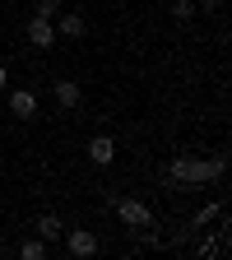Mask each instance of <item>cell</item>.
<instances>
[{
  "label": "cell",
  "mask_w": 232,
  "mask_h": 260,
  "mask_svg": "<svg viewBox=\"0 0 232 260\" xmlns=\"http://www.w3.org/2000/svg\"><path fill=\"white\" fill-rule=\"evenodd\" d=\"M23 38L38 47V51H47V47H56V23H51V19H28Z\"/></svg>",
  "instance_id": "4"
},
{
  "label": "cell",
  "mask_w": 232,
  "mask_h": 260,
  "mask_svg": "<svg viewBox=\"0 0 232 260\" xmlns=\"http://www.w3.org/2000/svg\"><path fill=\"white\" fill-rule=\"evenodd\" d=\"M10 88V70H5V65H0V93H5Z\"/></svg>",
  "instance_id": "14"
},
{
  "label": "cell",
  "mask_w": 232,
  "mask_h": 260,
  "mask_svg": "<svg viewBox=\"0 0 232 260\" xmlns=\"http://www.w3.org/2000/svg\"><path fill=\"white\" fill-rule=\"evenodd\" d=\"M97 246H103V242H97L93 228H70V233H65V251H70V255H93Z\"/></svg>",
  "instance_id": "3"
},
{
  "label": "cell",
  "mask_w": 232,
  "mask_h": 260,
  "mask_svg": "<svg viewBox=\"0 0 232 260\" xmlns=\"http://www.w3.org/2000/svg\"><path fill=\"white\" fill-rule=\"evenodd\" d=\"M88 158H93V168H112L116 144H112L107 135H93V140H88Z\"/></svg>",
  "instance_id": "7"
},
{
  "label": "cell",
  "mask_w": 232,
  "mask_h": 260,
  "mask_svg": "<svg viewBox=\"0 0 232 260\" xmlns=\"http://www.w3.org/2000/svg\"><path fill=\"white\" fill-rule=\"evenodd\" d=\"M47 251H51V246H47L42 237H28V242H19V255H23V260H47Z\"/></svg>",
  "instance_id": "10"
},
{
  "label": "cell",
  "mask_w": 232,
  "mask_h": 260,
  "mask_svg": "<svg viewBox=\"0 0 232 260\" xmlns=\"http://www.w3.org/2000/svg\"><path fill=\"white\" fill-rule=\"evenodd\" d=\"M51 88H56V107H65V112H70V107H79V98H84L75 79H56Z\"/></svg>",
  "instance_id": "8"
},
{
  "label": "cell",
  "mask_w": 232,
  "mask_h": 260,
  "mask_svg": "<svg viewBox=\"0 0 232 260\" xmlns=\"http://www.w3.org/2000/svg\"><path fill=\"white\" fill-rule=\"evenodd\" d=\"M32 233H38V237H42V242L51 246V242H60V233H65V223H60L56 214H42L38 223H32Z\"/></svg>",
  "instance_id": "9"
},
{
  "label": "cell",
  "mask_w": 232,
  "mask_h": 260,
  "mask_svg": "<svg viewBox=\"0 0 232 260\" xmlns=\"http://www.w3.org/2000/svg\"><path fill=\"white\" fill-rule=\"evenodd\" d=\"M218 214H223V205H205V209H195V218H190V228H200V233H205V228H209V223H214Z\"/></svg>",
  "instance_id": "11"
},
{
  "label": "cell",
  "mask_w": 232,
  "mask_h": 260,
  "mask_svg": "<svg viewBox=\"0 0 232 260\" xmlns=\"http://www.w3.org/2000/svg\"><path fill=\"white\" fill-rule=\"evenodd\" d=\"M51 23H56V42H79V38H84V32H88V23H84V14H56Z\"/></svg>",
  "instance_id": "5"
},
{
  "label": "cell",
  "mask_w": 232,
  "mask_h": 260,
  "mask_svg": "<svg viewBox=\"0 0 232 260\" xmlns=\"http://www.w3.org/2000/svg\"><path fill=\"white\" fill-rule=\"evenodd\" d=\"M112 209H116V218H121L125 228H135V233L153 228V214H149V205H144V200H130V195H121V200H112Z\"/></svg>",
  "instance_id": "2"
},
{
  "label": "cell",
  "mask_w": 232,
  "mask_h": 260,
  "mask_svg": "<svg viewBox=\"0 0 232 260\" xmlns=\"http://www.w3.org/2000/svg\"><path fill=\"white\" fill-rule=\"evenodd\" d=\"M60 14V0H38L32 5V19H56Z\"/></svg>",
  "instance_id": "12"
},
{
  "label": "cell",
  "mask_w": 232,
  "mask_h": 260,
  "mask_svg": "<svg viewBox=\"0 0 232 260\" xmlns=\"http://www.w3.org/2000/svg\"><path fill=\"white\" fill-rule=\"evenodd\" d=\"M10 112L19 121H32V116H38V98H32V88H10Z\"/></svg>",
  "instance_id": "6"
},
{
  "label": "cell",
  "mask_w": 232,
  "mask_h": 260,
  "mask_svg": "<svg viewBox=\"0 0 232 260\" xmlns=\"http://www.w3.org/2000/svg\"><path fill=\"white\" fill-rule=\"evenodd\" d=\"M227 5V0H205V10H223Z\"/></svg>",
  "instance_id": "15"
},
{
  "label": "cell",
  "mask_w": 232,
  "mask_h": 260,
  "mask_svg": "<svg viewBox=\"0 0 232 260\" xmlns=\"http://www.w3.org/2000/svg\"><path fill=\"white\" fill-rule=\"evenodd\" d=\"M5 5H19V0H5Z\"/></svg>",
  "instance_id": "16"
},
{
  "label": "cell",
  "mask_w": 232,
  "mask_h": 260,
  "mask_svg": "<svg viewBox=\"0 0 232 260\" xmlns=\"http://www.w3.org/2000/svg\"><path fill=\"white\" fill-rule=\"evenodd\" d=\"M223 172H227V158L223 153H209V158H200V153H177L162 177H168L172 186H205V181H218Z\"/></svg>",
  "instance_id": "1"
},
{
  "label": "cell",
  "mask_w": 232,
  "mask_h": 260,
  "mask_svg": "<svg viewBox=\"0 0 232 260\" xmlns=\"http://www.w3.org/2000/svg\"><path fill=\"white\" fill-rule=\"evenodd\" d=\"M172 19H195V0H172Z\"/></svg>",
  "instance_id": "13"
}]
</instances>
